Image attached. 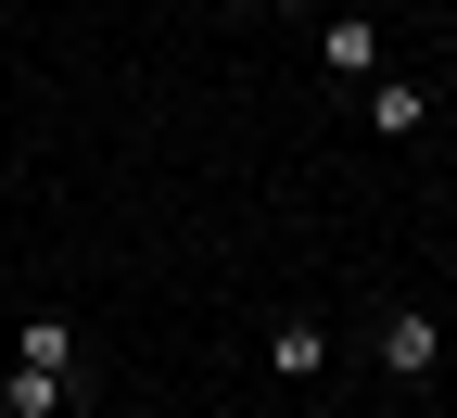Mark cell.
Returning a JSON list of instances; mask_svg holds the SVG:
<instances>
[{
    "mask_svg": "<svg viewBox=\"0 0 457 418\" xmlns=\"http://www.w3.org/2000/svg\"><path fill=\"white\" fill-rule=\"evenodd\" d=\"M381 368H394V381H432V368H445L432 305H394V317H381Z\"/></svg>",
    "mask_w": 457,
    "mask_h": 418,
    "instance_id": "1",
    "label": "cell"
},
{
    "mask_svg": "<svg viewBox=\"0 0 457 418\" xmlns=\"http://www.w3.org/2000/svg\"><path fill=\"white\" fill-rule=\"evenodd\" d=\"M267 368H279V381L305 393V381L330 368V330H318V317H279V330H267Z\"/></svg>",
    "mask_w": 457,
    "mask_h": 418,
    "instance_id": "2",
    "label": "cell"
},
{
    "mask_svg": "<svg viewBox=\"0 0 457 418\" xmlns=\"http://www.w3.org/2000/svg\"><path fill=\"white\" fill-rule=\"evenodd\" d=\"M330 77H343V89L381 77V26H369V13H330Z\"/></svg>",
    "mask_w": 457,
    "mask_h": 418,
    "instance_id": "3",
    "label": "cell"
},
{
    "mask_svg": "<svg viewBox=\"0 0 457 418\" xmlns=\"http://www.w3.org/2000/svg\"><path fill=\"white\" fill-rule=\"evenodd\" d=\"M369 127H381V140H420V127H432V89H407V77H369Z\"/></svg>",
    "mask_w": 457,
    "mask_h": 418,
    "instance_id": "4",
    "label": "cell"
},
{
    "mask_svg": "<svg viewBox=\"0 0 457 418\" xmlns=\"http://www.w3.org/2000/svg\"><path fill=\"white\" fill-rule=\"evenodd\" d=\"M77 393H64V368H26V355H13V406H0V418H64Z\"/></svg>",
    "mask_w": 457,
    "mask_h": 418,
    "instance_id": "5",
    "label": "cell"
},
{
    "mask_svg": "<svg viewBox=\"0 0 457 418\" xmlns=\"http://www.w3.org/2000/svg\"><path fill=\"white\" fill-rule=\"evenodd\" d=\"M26 368H64L77 381V317H26Z\"/></svg>",
    "mask_w": 457,
    "mask_h": 418,
    "instance_id": "6",
    "label": "cell"
},
{
    "mask_svg": "<svg viewBox=\"0 0 457 418\" xmlns=\"http://www.w3.org/2000/svg\"><path fill=\"white\" fill-rule=\"evenodd\" d=\"M228 13H267V0H228Z\"/></svg>",
    "mask_w": 457,
    "mask_h": 418,
    "instance_id": "7",
    "label": "cell"
},
{
    "mask_svg": "<svg viewBox=\"0 0 457 418\" xmlns=\"http://www.w3.org/2000/svg\"><path fill=\"white\" fill-rule=\"evenodd\" d=\"M267 13H305V0H267Z\"/></svg>",
    "mask_w": 457,
    "mask_h": 418,
    "instance_id": "8",
    "label": "cell"
}]
</instances>
